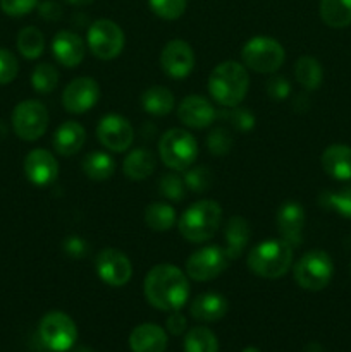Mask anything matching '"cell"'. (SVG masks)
I'll return each instance as SVG.
<instances>
[{
	"instance_id": "6da1fadb",
	"label": "cell",
	"mask_w": 351,
	"mask_h": 352,
	"mask_svg": "<svg viewBox=\"0 0 351 352\" xmlns=\"http://www.w3.org/2000/svg\"><path fill=\"white\" fill-rule=\"evenodd\" d=\"M186 272L174 265H155L143 282L145 299L160 311H181L188 305L189 280Z\"/></svg>"
},
{
	"instance_id": "7a4b0ae2",
	"label": "cell",
	"mask_w": 351,
	"mask_h": 352,
	"mask_svg": "<svg viewBox=\"0 0 351 352\" xmlns=\"http://www.w3.org/2000/svg\"><path fill=\"white\" fill-rule=\"evenodd\" d=\"M250 88L246 67L236 60H224L212 69L209 76V93L226 109L241 105Z\"/></svg>"
},
{
	"instance_id": "3957f363",
	"label": "cell",
	"mask_w": 351,
	"mask_h": 352,
	"mask_svg": "<svg viewBox=\"0 0 351 352\" xmlns=\"http://www.w3.org/2000/svg\"><path fill=\"white\" fill-rule=\"evenodd\" d=\"M295 248L284 239H267L248 253L246 265L253 275L262 278H281L292 267Z\"/></svg>"
},
{
	"instance_id": "277c9868",
	"label": "cell",
	"mask_w": 351,
	"mask_h": 352,
	"mask_svg": "<svg viewBox=\"0 0 351 352\" xmlns=\"http://www.w3.org/2000/svg\"><path fill=\"white\" fill-rule=\"evenodd\" d=\"M222 222V208L213 199H202L193 203L179 217V234L189 243H206L212 239L219 230Z\"/></svg>"
},
{
	"instance_id": "5b68a950",
	"label": "cell",
	"mask_w": 351,
	"mask_h": 352,
	"mask_svg": "<svg viewBox=\"0 0 351 352\" xmlns=\"http://www.w3.org/2000/svg\"><path fill=\"white\" fill-rule=\"evenodd\" d=\"M241 58L244 67L260 74H274L286 60V50L275 38L253 36L241 48Z\"/></svg>"
},
{
	"instance_id": "8992f818",
	"label": "cell",
	"mask_w": 351,
	"mask_h": 352,
	"mask_svg": "<svg viewBox=\"0 0 351 352\" xmlns=\"http://www.w3.org/2000/svg\"><path fill=\"white\" fill-rule=\"evenodd\" d=\"M158 155L165 167L176 172H184L198 158V143L186 129H169L158 141Z\"/></svg>"
},
{
	"instance_id": "52a82bcc",
	"label": "cell",
	"mask_w": 351,
	"mask_h": 352,
	"mask_svg": "<svg viewBox=\"0 0 351 352\" xmlns=\"http://www.w3.org/2000/svg\"><path fill=\"white\" fill-rule=\"evenodd\" d=\"M334 274V263L326 251L313 250L303 254L296 263H292L295 282L305 291H322L329 285Z\"/></svg>"
},
{
	"instance_id": "ba28073f",
	"label": "cell",
	"mask_w": 351,
	"mask_h": 352,
	"mask_svg": "<svg viewBox=\"0 0 351 352\" xmlns=\"http://www.w3.org/2000/svg\"><path fill=\"white\" fill-rule=\"evenodd\" d=\"M38 336L47 349L65 352L78 340V327L64 311H48L38 325Z\"/></svg>"
},
{
	"instance_id": "9c48e42d",
	"label": "cell",
	"mask_w": 351,
	"mask_h": 352,
	"mask_svg": "<svg viewBox=\"0 0 351 352\" xmlns=\"http://www.w3.org/2000/svg\"><path fill=\"white\" fill-rule=\"evenodd\" d=\"M48 110L38 100H24L12 110V129L16 136L23 141H36L48 129Z\"/></svg>"
},
{
	"instance_id": "30bf717a",
	"label": "cell",
	"mask_w": 351,
	"mask_h": 352,
	"mask_svg": "<svg viewBox=\"0 0 351 352\" xmlns=\"http://www.w3.org/2000/svg\"><path fill=\"white\" fill-rule=\"evenodd\" d=\"M86 43L89 52L100 60H112L123 52L126 38L117 23L110 19H96L88 28Z\"/></svg>"
},
{
	"instance_id": "8fae6325",
	"label": "cell",
	"mask_w": 351,
	"mask_h": 352,
	"mask_svg": "<svg viewBox=\"0 0 351 352\" xmlns=\"http://www.w3.org/2000/svg\"><path fill=\"white\" fill-rule=\"evenodd\" d=\"M229 256L220 246H205L195 251L186 261L184 272L196 282H209L220 277L229 265Z\"/></svg>"
},
{
	"instance_id": "7c38bea8",
	"label": "cell",
	"mask_w": 351,
	"mask_h": 352,
	"mask_svg": "<svg viewBox=\"0 0 351 352\" xmlns=\"http://www.w3.org/2000/svg\"><path fill=\"white\" fill-rule=\"evenodd\" d=\"M95 270L100 280L110 287H123L133 277V265L129 258L123 251L112 248L102 250L96 254Z\"/></svg>"
},
{
	"instance_id": "4fadbf2b",
	"label": "cell",
	"mask_w": 351,
	"mask_h": 352,
	"mask_svg": "<svg viewBox=\"0 0 351 352\" xmlns=\"http://www.w3.org/2000/svg\"><path fill=\"white\" fill-rule=\"evenodd\" d=\"M96 138L107 150L120 153L133 144L134 131L126 117L119 113H107L96 126Z\"/></svg>"
},
{
	"instance_id": "5bb4252c",
	"label": "cell",
	"mask_w": 351,
	"mask_h": 352,
	"mask_svg": "<svg viewBox=\"0 0 351 352\" xmlns=\"http://www.w3.org/2000/svg\"><path fill=\"white\" fill-rule=\"evenodd\" d=\"M160 67L169 78L186 79L195 69V52L184 40H171L160 52Z\"/></svg>"
},
{
	"instance_id": "9a60e30c",
	"label": "cell",
	"mask_w": 351,
	"mask_h": 352,
	"mask_svg": "<svg viewBox=\"0 0 351 352\" xmlns=\"http://www.w3.org/2000/svg\"><path fill=\"white\" fill-rule=\"evenodd\" d=\"M100 98V86L93 78H76L65 86L62 93V105L71 113H85L96 105Z\"/></svg>"
},
{
	"instance_id": "2e32d148",
	"label": "cell",
	"mask_w": 351,
	"mask_h": 352,
	"mask_svg": "<svg viewBox=\"0 0 351 352\" xmlns=\"http://www.w3.org/2000/svg\"><path fill=\"white\" fill-rule=\"evenodd\" d=\"M24 174L31 184L47 188L58 177V164L52 151L45 148H34L24 158Z\"/></svg>"
},
{
	"instance_id": "e0dca14e",
	"label": "cell",
	"mask_w": 351,
	"mask_h": 352,
	"mask_svg": "<svg viewBox=\"0 0 351 352\" xmlns=\"http://www.w3.org/2000/svg\"><path fill=\"white\" fill-rule=\"evenodd\" d=\"M178 119L182 126L191 127V129H205L212 126L217 119V110L212 102L200 95H189L182 98L178 107Z\"/></svg>"
},
{
	"instance_id": "ac0fdd59",
	"label": "cell",
	"mask_w": 351,
	"mask_h": 352,
	"mask_svg": "<svg viewBox=\"0 0 351 352\" xmlns=\"http://www.w3.org/2000/svg\"><path fill=\"white\" fill-rule=\"evenodd\" d=\"M277 230L281 239L288 241L292 248L301 243L303 227H305V210L298 201H284L277 210Z\"/></svg>"
},
{
	"instance_id": "d6986e66",
	"label": "cell",
	"mask_w": 351,
	"mask_h": 352,
	"mask_svg": "<svg viewBox=\"0 0 351 352\" xmlns=\"http://www.w3.org/2000/svg\"><path fill=\"white\" fill-rule=\"evenodd\" d=\"M52 54L64 67H76L85 58L86 45L78 33L62 30L52 40Z\"/></svg>"
},
{
	"instance_id": "ffe728a7",
	"label": "cell",
	"mask_w": 351,
	"mask_h": 352,
	"mask_svg": "<svg viewBox=\"0 0 351 352\" xmlns=\"http://www.w3.org/2000/svg\"><path fill=\"white\" fill-rule=\"evenodd\" d=\"M229 311V301L219 292H205L195 298L189 305V313L195 320L213 323L222 320Z\"/></svg>"
},
{
	"instance_id": "44dd1931",
	"label": "cell",
	"mask_w": 351,
	"mask_h": 352,
	"mask_svg": "<svg viewBox=\"0 0 351 352\" xmlns=\"http://www.w3.org/2000/svg\"><path fill=\"white\" fill-rule=\"evenodd\" d=\"M167 333L157 323H141L129 333V349L133 352H164Z\"/></svg>"
},
{
	"instance_id": "7402d4cb",
	"label": "cell",
	"mask_w": 351,
	"mask_h": 352,
	"mask_svg": "<svg viewBox=\"0 0 351 352\" xmlns=\"http://www.w3.org/2000/svg\"><path fill=\"white\" fill-rule=\"evenodd\" d=\"M86 141V131L76 120H65L54 133V150L61 157H72L79 153Z\"/></svg>"
},
{
	"instance_id": "603a6c76",
	"label": "cell",
	"mask_w": 351,
	"mask_h": 352,
	"mask_svg": "<svg viewBox=\"0 0 351 352\" xmlns=\"http://www.w3.org/2000/svg\"><path fill=\"white\" fill-rule=\"evenodd\" d=\"M251 239V227L248 220L241 215L231 217L224 226V241H226V253L229 260H237L246 250Z\"/></svg>"
},
{
	"instance_id": "cb8c5ba5",
	"label": "cell",
	"mask_w": 351,
	"mask_h": 352,
	"mask_svg": "<svg viewBox=\"0 0 351 352\" xmlns=\"http://www.w3.org/2000/svg\"><path fill=\"white\" fill-rule=\"evenodd\" d=\"M322 168L336 181L351 179V146L348 144H330L323 150L320 158Z\"/></svg>"
},
{
	"instance_id": "d4e9b609",
	"label": "cell",
	"mask_w": 351,
	"mask_h": 352,
	"mask_svg": "<svg viewBox=\"0 0 351 352\" xmlns=\"http://www.w3.org/2000/svg\"><path fill=\"white\" fill-rule=\"evenodd\" d=\"M157 158L148 148H134L123 162V172L129 181H145L153 174Z\"/></svg>"
},
{
	"instance_id": "484cf974",
	"label": "cell",
	"mask_w": 351,
	"mask_h": 352,
	"mask_svg": "<svg viewBox=\"0 0 351 352\" xmlns=\"http://www.w3.org/2000/svg\"><path fill=\"white\" fill-rule=\"evenodd\" d=\"M141 107L150 116L162 117L174 110L176 98L171 89L165 86H151V88L145 89L141 95Z\"/></svg>"
},
{
	"instance_id": "4316f807",
	"label": "cell",
	"mask_w": 351,
	"mask_h": 352,
	"mask_svg": "<svg viewBox=\"0 0 351 352\" xmlns=\"http://www.w3.org/2000/svg\"><path fill=\"white\" fill-rule=\"evenodd\" d=\"M116 160L105 151H92L81 162L85 175L92 181H107L116 172Z\"/></svg>"
},
{
	"instance_id": "83f0119b",
	"label": "cell",
	"mask_w": 351,
	"mask_h": 352,
	"mask_svg": "<svg viewBox=\"0 0 351 352\" xmlns=\"http://www.w3.org/2000/svg\"><path fill=\"white\" fill-rule=\"evenodd\" d=\"M176 208L169 203L155 201L145 210V223L153 232H167L176 226Z\"/></svg>"
},
{
	"instance_id": "f1b7e54d",
	"label": "cell",
	"mask_w": 351,
	"mask_h": 352,
	"mask_svg": "<svg viewBox=\"0 0 351 352\" xmlns=\"http://www.w3.org/2000/svg\"><path fill=\"white\" fill-rule=\"evenodd\" d=\"M320 17L329 28H346L351 24V0H320Z\"/></svg>"
},
{
	"instance_id": "f546056e",
	"label": "cell",
	"mask_w": 351,
	"mask_h": 352,
	"mask_svg": "<svg viewBox=\"0 0 351 352\" xmlns=\"http://www.w3.org/2000/svg\"><path fill=\"white\" fill-rule=\"evenodd\" d=\"M295 78L306 91H313L322 85L323 79V69L317 58L308 57H299L295 64Z\"/></svg>"
},
{
	"instance_id": "4dcf8cb0",
	"label": "cell",
	"mask_w": 351,
	"mask_h": 352,
	"mask_svg": "<svg viewBox=\"0 0 351 352\" xmlns=\"http://www.w3.org/2000/svg\"><path fill=\"white\" fill-rule=\"evenodd\" d=\"M17 50L28 60H34L40 57L45 50V38L38 28L26 26L19 31L17 34Z\"/></svg>"
},
{
	"instance_id": "1f68e13d",
	"label": "cell",
	"mask_w": 351,
	"mask_h": 352,
	"mask_svg": "<svg viewBox=\"0 0 351 352\" xmlns=\"http://www.w3.org/2000/svg\"><path fill=\"white\" fill-rule=\"evenodd\" d=\"M184 352H219V340L206 327H193L184 336Z\"/></svg>"
},
{
	"instance_id": "d6a6232c",
	"label": "cell",
	"mask_w": 351,
	"mask_h": 352,
	"mask_svg": "<svg viewBox=\"0 0 351 352\" xmlns=\"http://www.w3.org/2000/svg\"><path fill=\"white\" fill-rule=\"evenodd\" d=\"M58 85V72L52 64H38L31 74V86L40 95H48L54 91Z\"/></svg>"
},
{
	"instance_id": "836d02e7",
	"label": "cell",
	"mask_w": 351,
	"mask_h": 352,
	"mask_svg": "<svg viewBox=\"0 0 351 352\" xmlns=\"http://www.w3.org/2000/svg\"><path fill=\"white\" fill-rule=\"evenodd\" d=\"M184 184L186 189L193 192H205L212 188L213 184V174L209 167H189L188 170H184Z\"/></svg>"
},
{
	"instance_id": "e575fe53",
	"label": "cell",
	"mask_w": 351,
	"mask_h": 352,
	"mask_svg": "<svg viewBox=\"0 0 351 352\" xmlns=\"http://www.w3.org/2000/svg\"><path fill=\"white\" fill-rule=\"evenodd\" d=\"M158 192H160L165 199H169V201H182L186 196L184 179L172 174V172H167V174H164L158 179Z\"/></svg>"
},
{
	"instance_id": "d590c367",
	"label": "cell",
	"mask_w": 351,
	"mask_h": 352,
	"mask_svg": "<svg viewBox=\"0 0 351 352\" xmlns=\"http://www.w3.org/2000/svg\"><path fill=\"white\" fill-rule=\"evenodd\" d=\"M148 6L155 16L165 21H174L184 14L188 0H148Z\"/></svg>"
},
{
	"instance_id": "8d00e7d4",
	"label": "cell",
	"mask_w": 351,
	"mask_h": 352,
	"mask_svg": "<svg viewBox=\"0 0 351 352\" xmlns=\"http://www.w3.org/2000/svg\"><path fill=\"white\" fill-rule=\"evenodd\" d=\"M233 143L234 140L231 136V131L226 129V127H215L206 136V148L215 157H224V155L229 153L231 148H233Z\"/></svg>"
},
{
	"instance_id": "74e56055",
	"label": "cell",
	"mask_w": 351,
	"mask_h": 352,
	"mask_svg": "<svg viewBox=\"0 0 351 352\" xmlns=\"http://www.w3.org/2000/svg\"><path fill=\"white\" fill-rule=\"evenodd\" d=\"M322 201L327 208H332L344 219H351V186L337 192H326Z\"/></svg>"
},
{
	"instance_id": "f35d334b",
	"label": "cell",
	"mask_w": 351,
	"mask_h": 352,
	"mask_svg": "<svg viewBox=\"0 0 351 352\" xmlns=\"http://www.w3.org/2000/svg\"><path fill=\"white\" fill-rule=\"evenodd\" d=\"M19 72V62L16 55L7 48L0 47V85H9Z\"/></svg>"
},
{
	"instance_id": "ab89813d",
	"label": "cell",
	"mask_w": 351,
	"mask_h": 352,
	"mask_svg": "<svg viewBox=\"0 0 351 352\" xmlns=\"http://www.w3.org/2000/svg\"><path fill=\"white\" fill-rule=\"evenodd\" d=\"M227 120L234 126V129L241 131V133H248L255 127V116L244 107H233L227 112Z\"/></svg>"
},
{
	"instance_id": "60d3db41",
	"label": "cell",
	"mask_w": 351,
	"mask_h": 352,
	"mask_svg": "<svg viewBox=\"0 0 351 352\" xmlns=\"http://www.w3.org/2000/svg\"><path fill=\"white\" fill-rule=\"evenodd\" d=\"M38 7V0H0V9L10 17L28 16Z\"/></svg>"
},
{
	"instance_id": "b9f144b4",
	"label": "cell",
	"mask_w": 351,
	"mask_h": 352,
	"mask_svg": "<svg viewBox=\"0 0 351 352\" xmlns=\"http://www.w3.org/2000/svg\"><path fill=\"white\" fill-rule=\"evenodd\" d=\"M267 93L270 98L274 100H286L291 95V82L284 78V76H274L265 85Z\"/></svg>"
},
{
	"instance_id": "7bdbcfd3",
	"label": "cell",
	"mask_w": 351,
	"mask_h": 352,
	"mask_svg": "<svg viewBox=\"0 0 351 352\" xmlns=\"http://www.w3.org/2000/svg\"><path fill=\"white\" fill-rule=\"evenodd\" d=\"M64 251L72 260H81L88 254V243L78 236H71L64 241Z\"/></svg>"
},
{
	"instance_id": "ee69618b",
	"label": "cell",
	"mask_w": 351,
	"mask_h": 352,
	"mask_svg": "<svg viewBox=\"0 0 351 352\" xmlns=\"http://www.w3.org/2000/svg\"><path fill=\"white\" fill-rule=\"evenodd\" d=\"M165 329H167V332L172 333V336H181V333H184L186 329H188L186 316L181 315L179 311H172L171 315H169L167 322H165Z\"/></svg>"
},
{
	"instance_id": "f6af8a7d",
	"label": "cell",
	"mask_w": 351,
	"mask_h": 352,
	"mask_svg": "<svg viewBox=\"0 0 351 352\" xmlns=\"http://www.w3.org/2000/svg\"><path fill=\"white\" fill-rule=\"evenodd\" d=\"M38 14L45 21H58L62 17V7L54 0H45V2L38 3Z\"/></svg>"
},
{
	"instance_id": "bcb514c9",
	"label": "cell",
	"mask_w": 351,
	"mask_h": 352,
	"mask_svg": "<svg viewBox=\"0 0 351 352\" xmlns=\"http://www.w3.org/2000/svg\"><path fill=\"white\" fill-rule=\"evenodd\" d=\"M303 352H323V349H322V346H320V344L312 342V344H308V346L305 347V351H303Z\"/></svg>"
},
{
	"instance_id": "7dc6e473",
	"label": "cell",
	"mask_w": 351,
	"mask_h": 352,
	"mask_svg": "<svg viewBox=\"0 0 351 352\" xmlns=\"http://www.w3.org/2000/svg\"><path fill=\"white\" fill-rule=\"evenodd\" d=\"M65 2L71 3V6H88L93 0H65Z\"/></svg>"
},
{
	"instance_id": "c3c4849f",
	"label": "cell",
	"mask_w": 351,
	"mask_h": 352,
	"mask_svg": "<svg viewBox=\"0 0 351 352\" xmlns=\"http://www.w3.org/2000/svg\"><path fill=\"white\" fill-rule=\"evenodd\" d=\"M241 352H260V349H258V347L250 346V347H244V349L241 351Z\"/></svg>"
}]
</instances>
